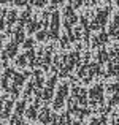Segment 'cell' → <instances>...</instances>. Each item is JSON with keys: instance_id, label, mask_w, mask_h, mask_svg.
Returning a JSON list of instances; mask_svg holds the SVG:
<instances>
[{"instance_id": "1", "label": "cell", "mask_w": 119, "mask_h": 125, "mask_svg": "<svg viewBox=\"0 0 119 125\" xmlns=\"http://www.w3.org/2000/svg\"><path fill=\"white\" fill-rule=\"evenodd\" d=\"M59 89H60V90H59V95H57V100H56L54 108H60V106H62V103H64V97L67 95V89H68V87H67L65 84H62Z\"/></svg>"}, {"instance_id": "2", "label": "cell", "mask_w": 119, "mask_h": 125, "mask_svg": "<svg viewBox=\"0 0 119 125\" xmlns=\"http://www.w3.org/2000/svg\"><path fill=\"white\" fill-rule=\"evenodd\" d=\"M16 49H18V46L14 44V43H11V44L8 46V48H6V52H5V55H3V57H13V55L16 54Z\"/></svg>"}, {"instance_id": "3", "label": "cell", "mask_w": 119, "mask_h": 125, "mask_svg": "<svg viewBox=\"0 0 119 125\" xmlns=\"http://www.w3.org/2000/svg\"><path fill=\"white\" fill-rule=\"evenodd\" d=\"M111 35L119 37V14L114 18V22H113V25H111Z\"/></svg>"}, {"instance_id": "4", "label": "cell", "mask_w": 119, "mask_h": 125, "mask_svg": "<svg viewBox=\"0 0 119 125\" xmlns=\"http://www.w3.org/2000/svg\"><path fill=\"white\" fill-rule=\"evenodd\" d=\"M16 21V11H10L8 13V25H11Z\"/></svg>"}, {"instance_id": "5", "label": "cell", "mask_w": 119, "mask_h": 125, "mask_svg": "<svg viewBox=\"0 0 119 125\" xmlns=\"http://www.w3.org/2000/svg\"><path fill=\"white\" fill-rule=\"evenodd\" d=\"M5 14H6L5 10H0V29L5 27V22H3V21H5Z\"/></svg>"}, {"instance_id": "6", "label": "cell", "mask_w": 119, "mask_h": 125, "mask_svg": "<svg viewBox=\"0 0 119 125\" xmlns=\"http://www.w3.org/2000/svg\"><path fill=\"white\" fill-rule=\"evenodd\" d=\"M34 3H35V5H38V6H43L46 3V0H34Z\"/></svg>"}, {"instance_id": "7", "label": "cell", "mask_w": 119, "mask_h": 125, "mask_svg": "<svg viewBox=\"0 0 119 125\" xmlns=\"http://www.w3.org/2000/svg\"><path fill=\"white\" fill-rule=\"evenodd\" d=\"M11 125H25V124H22V122H19V120H18V119H16V120H13V122H11Z\"/></svg>"}, {"instance_id": "8", "label": "cell", "mask_w": 119, "mask_h": 125, "mask_svg": "<svg viewBox=\"0 0 119 125\" xmlns=\"http://www.w3.org/2000/svg\"><path fill=\"white\" fill-rule=\"evenodd\" d=\"M6 2H11V0H0V3H6Z\"/></svg>"}, {"instance_id": "9", "label": "cell", "mask_w": 119, "mask_h": 125, "mask_svg": "<svg viewBox=\"0 0 119 125\" xmlns=\"http://www.w3.org/2000/svg\"><path fill=\"white\" fill-rule=\"evenodd\" d=\"M52 2H54V3H60L62 0H52Z\"/></svg>"}]
</instances>
